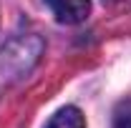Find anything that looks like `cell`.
Masks as SVG:
<instances>
[{
	"label": "cell",
	"mask_w": 131,
	"mask_h": 128,
	"mask_svg": "<svg viewBox=\"0 0 131 128\" xmlns=\"http://www.w3.org/2000/svg\"><path fill=\"white\" fill-rule=\"evenodd\" d=\"M46 5L56 15V20L66 25H78L91 13V0H46Z\"/></svg>",
	"instance_id": "obj_1"
},
{
	"label": "cell",
	"mask_w": 131,
	"mask_h": 128,
	"mask_svg": "<svg viewBox=\"0 0 131 128\" xmlns=\"http://www.w3.org/2000/svg\"><path fill=\"white\" fill-rule=\"evenodd\" d=\"M114 128H131V98H124L114 111Z\"/></svg>",
	"instance_id": "obj_4"
},
{
	"label": "cell",
	"mask_w": 131,
	"mask_h": 128,
	"mask_svg": "<svg viewBox=\"0 0 131 128\" xmlns=\"http://www.w3.org/2000/svg\"><path fill=\"white\" fill-rule=\"evenodd\" d=\"M35 38H20V40H13L10 45H5L3 53H0V65H5V68H13L15 73H23V70H28L33 63L28 60H23V55H38L40 53V45H35L33 50H28Z\"/></svg>",
	"instance_id": "obj_2"
},
{
	"label": "cell",
	"mask_w": 131,
	"mask_h": 128,
	"mask_svg": "<svg viewBox=\"0 0 131 128\" xmlns=\"http://www.w3.org/2000/svg\"><path fill=\"white\" fill-rule=\"evenodd\" d=\"M46 128H86V121H83V113L76 106H66L48 121Z\"/></svg>",
	"instance_id": "obj_3"
}]
</instances>
